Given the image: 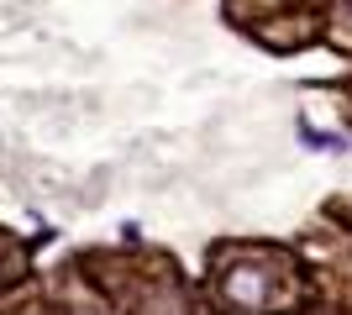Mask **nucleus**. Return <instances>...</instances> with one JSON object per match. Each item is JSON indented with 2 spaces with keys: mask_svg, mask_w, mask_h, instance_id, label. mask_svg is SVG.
<instances>
[]
</instances>
